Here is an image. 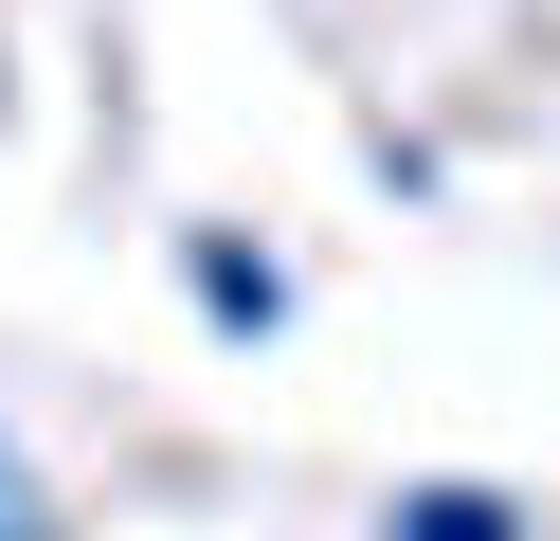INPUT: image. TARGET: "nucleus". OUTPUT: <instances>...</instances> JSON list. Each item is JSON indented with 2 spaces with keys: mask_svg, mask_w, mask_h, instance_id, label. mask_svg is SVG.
Returning a JSON list of instances; mask_svg holds the SVG:
<instances>
[{
  "mask_svg": "<svg viewBox=\"0 0 560 541\" xmlns=\"http://www.w3.org/2000/svg\"><path fill=\"white\" fill-rule=\"evenodd\" d=\"M182 289H199V325H235V343H271V325H290V271H271L254 235H182Z\"/></svg>",
  "mask_w": 560,
  "mask_h": 541,
  "instance_id": "1",
  "label": "nucleus"
},
{
  "mask_svg": "<svg viewBox=\"0 0 560 541\" xmlns=\"http://www.w3.org/2000/svg\"><path fill=\"white\" fill-rule=\"evenodd\" d=\"M380 541H524V505H506V487H398Z\"/></svg>",
  "mask_w": 560,
  "mask_h": 541,
  "instance_id": "2",
  "label": "nucleus"
},
{
  "mask_svg": "<svg viewBox=\"0 0 560 541\" xmlns=\"http://www.w3.org/2000/svg\"><path fill=\"white\" fill-rule=\"evenodd\" d=\"M0 541H73V505L37 487V451H19V433H0Z\"/></svg>",
  "mask_w": 560,
  "mask_h": 541,
  "instance_id": "3",
  "label": "nucleus"
}]
</instances>
